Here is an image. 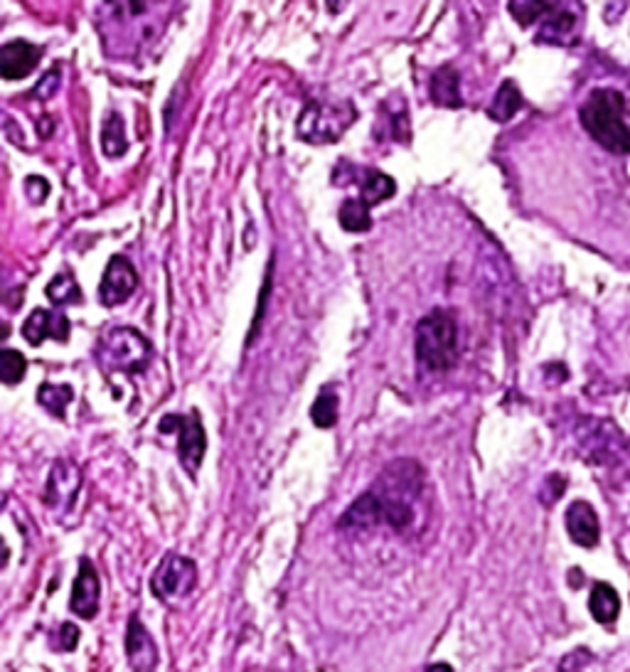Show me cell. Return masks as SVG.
Listing matches in <instances>:
<instances>
[{
  "mask_svg": "<svg viewBox=\"0 0 630 672\" xmlns=\"http://www.w3.org/2000/svg\"><path fill=\"white\" fill-rule=\"evenodd\" d=\"M424 488V471L411 458H399L379 473L370 493L375 495L379 525L404 532L414 522V500Z\"/></svg>",
  "mask_w": 630,
  "mask_h": 672,
  "instance_id": "cell-1",
  "label": "cell"
},
{
  "mask_svg": "<svg viewBox=\"0 0 630 672\" xmlns=\"http://www.w3.org/2000/svg\"><path fill=\"white\" fill-rule=\"evenodd\" d=\"M581 126L606 151L630 153V128L623 121V96L616 89H596L579 111Z\"/></svg>",
  "mask_w": 630,
  "mask_h": 672,
  "instance_id": "cell-2",
  "label": "cell"
},
{
  "mask_svg": "<svg viewBox=\"0 0 630 672\" xmlns=\"http://www.w3.org/2000/svg\"><path fill=\"white\" fill-rule=\"evenodd\" d=\"M416 357L426 370L443 372L458 357V325L448 311H431L416 323Z\"/></svg>",
  "mask_w": 630,
  "mask_h": 672,
  "instance_id": "cell-3",
  "label": "cell"
},
{
  "mask_svg": "<svg viewBox=\"0 0 630 672\" xmlns=\"http://www.w3.org/2000/svg\"><path fill=\"white\" fill-rule=\"evenodd\" d=\"M357 111L350 101H308L298 119V138L313 146L335 143L355 124Z\"/></svg>",
  "mask_w": 630,
  "mask_h": 672,
  "instance_id": "cell-4",
  "label": "cell"
},
{
  "mask_svg": "<svg viewBox=\"0 0 630 672\" xmlns=\"http://www.w3.org/2000/svg\"><path fill=\"white\" fill-rule=\"evenodd\" d=\"M151 357V343L133 328H114L99 345V365L106 372L138 375L146 370Z\"/></svg>",
  "mask_w": 630,
  "mask_h": 672,
  "instance_id": "cell-5",
  "label": "cell"
},
{
  "mask_svg": "<svg viewBox=\"0 0 630 672\" xmlns=\"http://www.w3.org/2000/svg\"><path fill=\"white\" fill-rule=\"evenodd\" d=\"M160 431H163V434H170V431L178 434L180 463H183L185 471L195 478L202 466V458H205V451H207V436H205V426H202V421H200V414L190 412L188 416H183V414L163 416V421H160Z\"/></svg>",
  "mask_w": 630,
  "mask_h": 672,
  "instance_id": "cell-6",
  "label": "cell"
},
{
  "mask_svg": "<svg viewBox=\"0 0 630 672\" xmlns=\"http://www.w3.org/2000/svg\"><path fill=\"white\" fill-rule=\"evenodd\" d=\"M197 586V564L183 554H168L158 564L151 579L153 594L160 601H180L190 596Z\"/></svg>",
  "mask_w": 630,
  "mask_h": 672,
  "instance_id": "cell-7",
  "label": "cell"
},
{
  "mask_svg": "<svg viewBox=\"0 0 630 672\" xmlns=\"http://www.w3.org/2000/svg\"><path fill=\"white\" fill-rule=\"evenodd\" d=\"M138 288V274L126 256H111L99 284V298L106 308L128 301Z\"/></svg>",
  "mask_w": 630,
  "mask_h": 672,
  "instance_id": "cell-8",
  "label": "cell"
},
{
  "mask_svg": "<svg viewBox=\"0 0 630 672\" xmlns=\"http://www.w3.org/2000/svg\"><path fill=\"white\" fill-rule=\"evenodd\" d=\"M99 601H101V581L96 574L92 559L82 557L79 559V572L72 586V599H69V608H72L74 616L84 618V621H92L99 613Z\"/></svg>",
  "mask_w": 630,
  "mask_h": 672,
  "instance_id": "cell-9",
  "label": "cell"
},
{
  "mask_svg": "<svg viewBox=\"0 0 630 672\" xmlns=\"http://www.w3.org/2000/svg\"><path fill=\"white\" fill-rule=\"evenodd\" d=\"M126 658L133 672H156L160 663L158 645L138 616H131L126 631Z\"/></svg>",
  "mask_w": 630,
  "mask_h": 672,
  "instance_id": "cell-10",
  "label": "cell"
},
{
  "mask_svg": "<svg viewBox=\"0 0 630 672\" xmlns=\"http://www.w3.org/2000/svg\"><path fill=\"white\" fill-rule=\"evenodd\" d=\"M40 57L42 47L32 45L28 40L5 42L3 50H0V74L8 82H18V79H25L37 67Z\"/></svg>",
  "mask_w": 630,
  "mask_h": 672,
  "instance_id": "cell-11",
  "label": "cell"
},
{
  "mask_svg": "<svg viewBox=\"0 0 630 672\" xmlns=\"http://www.w3.org/2000/svg\"><path fill=\"white\" fill-rule=\"evenodd\" d=\"M567 532L571 542L594 549L601 540V525L594 505L586 503V500H574L567 510Z\"/></svg>",
  "mask_w": 630,
  "mask_h": 672,
  "instance_id": "cell-12",
  "label": "cell"
},
{
  "mask_svg": "<svg viewBox=\"0 0 630 672\" xmlns=\"http://www.w3.org/2000/svg\"><path fill=\"white\" fill-rule=\"evenodd\" d=\"M23 338L30 345L45 343L47 338H55L57 343H67L69 340V320L67 316L55 311H47V308H37L32 311L28 320L23 325Z\"/></svg>",
  "mask_w": 630,
  "mask_h": 672,
  "instance_id": "cell-13",
  "label": "cell"
},
{
  "mask_svg": "<svg viewBox=\"0 0 630 672\" xmlns=\"http://www.w3.org/2000/svg\"><path fill=\"white\" fill-rule=\"evenodd\" d=\"M82 488V473L72 466V463L60 461L52 468V476L47 480V493L45 503L50 508L64 510L74 503L77 498V490Z\"/></svg>",
  "mask_w": 630,
  "mask_h": 672,
  "instance_id": "cell-14",
  "label": "cell"
},
{
  "mask_svg": "<svg viewBox=\"0 0 630 672\" xmlns=\"http://www.w3.org/2000/svg\"><path fill=\"white\" fill-rule=\"evenodd\" d=\"M461 79H458V72L451 67V64H443L434 72L431 77V101L439 106H446V109H461L463 106V96H461Z\"/></svg>",
  "mask_w": 630,
  "mask_h": 672,
  "instance_id": "cell-15",
  "label": "cell"
},
{
  "mask_svg": "<svg viewBox=\"0 0 630 672\" xmlns=\"http://www.w3.org/2000/svg\"><path fill=\"white\" fill-rule=\"evenodd\" d=\"M589 611L601 626H613V623L618 621V613H621V596H618V591L613 589L611 584L599 581V584H594V589H591Z\"/></svg>",
  "mask_w": 630,
  "mask_h": 672,
  "instance_id": "cell-16",
  "label": "cell"
},
{
  "mask_svg": "<svg viewBox=\"0 0 630 672\" xmlns=\"http://www.w3.org/2000/svg\"><path fill=\"white\" fill-rule=\"evenodd\" d=\"M397 192V185H394V180L389 178V175H384L382 170H362V178H360V197L367 202L370 207L379 205V202L389 200V197Z\"/></svg>",
  "mask_w": 630,
  "mask_h": 672,
  "instance_id": "cell-17",
  "label": "cell"
},
{
  "mask_svg": "<svg viewBox=\"0 0 630 672\" xmlns=\"http://www.w3.org/2000/svg\"><path fill=\"white\" fill-rule=\"evenodd\" d=\"M522 104H525V101H522L520 89H517L515 82L507 79V82H503V87L498 89V94H495L493 104H490L488 109V116L493 121H498V124H505V121H510L512 116L522 109Z\"/></svg>",
  "mask_w": 630,
  "mask_h": 672,
  "instance_id": "cell-18",
  "label": "cell"
},
{
  "mask_svg": "<svg viewBox=\"0 0 630 672\" xmlns=\"http://www.w3.org/2000/svg\"><path fill=\"white\" fill-rule=\"evenodd\" d=\"M338 220L345 232H367L372 227L370 205L362 197H347L343 205H340Z\"/></svg>",
  "mask_w": 630,
  "mask_h": 672,
  "instance_id": "cell-19",
  "label": "cell"
},
{
  "mask_svg": "<svg viewBox=\"0 0 630 672\" xmlns=\"http://www.w3.org/2000/svg\"><path fill=\"white\" fill-rule=\"evenodd\" d=\"M101 151L109 158H119L128 151L124 119L119 114H109L101 126Z\"/></svg>",
  "mask_w": 630,
  "mask_h": 672,
  "instance_id": "cell-20",
  "label": "cell"
},
{
  "mask_svg": "<svg viewBox=\"0 0 630 672\" xmlns=\"http://www.w3.org/2000/svg\"><path fill=\"white\" fill-rule=\"evenodd\" d=\"M72 399L74 389L69 387V384L47 382L37 389V402H40L52 416H57V419H64V416H67V407L72 404Z\"/></svg>",
  "mask_w": 630,
  "mask_h": 672,
  "instance_id": "cell-21",
  "label": "cell"
},
{
  "mask_svg": "<svg viewBox=\"0 0 630 672\" xmlns=\"http://www.w3.org/2000/svg\"><path fill=\"white\" fill-rule=\"evenodd\" d=\"M47 298L57 306H69V303H82V291H79V284L74 281V276L69 271L64 274H57L55 279L47 284Z\"/></svg>",
  "mask_w": 630,
  "mask_h": 672,
  "instance_id": "cell-22",
  "label": "cell"
},
{
  "mask_svg": "<svg viewBox=\"0 0 630 672\" xmlns=\"http://www.w3.org/2000/svg\"><path fill=\"white\" fill-rule=\"evenodd\" d=\"M311 421L318 429H330L338 421V394L323 389L311 407Z\"/></svg>",
  "mask_w": 630,
  "mask_h": 672,
  "instance_id": "cell-23",
  "label": "cell"
},
{
  "mask_svg": "<svg viewBox=\"0 0 630 672\" xmlns=\"http://www.w3.org/2000/svg\"><path fill=\"white\" fill-rule=\"evenodd\" d=\"M25 370H28V360L23 352L13 348L0 352V377L5 384H18L25 377Z\"/></svg>",
  "mask_w": 630,
  "mask_h": 672,
  "instance_id": "cell-24",
  "label": "cell"
},
{
  "mask_svg": "<svg viewBox=\"0 0 630 672\" xmlns=\"http://www.w3.org/2000/svg\"><path fill=\"white\" fill-rule=\"evenodd\" d=\"M574 15L571 13H557L552 20H547V25H544V30L539 32V40H547V42H554V45H562V42H567V37L574 32Z\"/></svg>",
  "mask_w": 630,
  "mask_h": 672,
  "instance_id": "cell-25",
  "label": "cell"
},
{
  "mask_svg": "<svg viewBox=\"0 0 630 672\" xmlns=\"http://www.w3.org/2000/svg\"><path fill=\"white\" fill-rule=\"evenodd\" d=\"M510 13L522 28L537 23L544 15L554 13V3H510Z\"/></svg>",
  "mask_w": 630,
  "mask_h": 672,
  "instance_id": "cell-26",
  "label": "cell"
},
{
  "mask_svg": "<svg viewBox=\"0 0 630 672\" xmlns=\"http://www.w3.org/2000/svg\"><path fill=\"white\" fill-rule=\"evenodd\" d=\"M25 195H28L32 205H42V202L47 200V195H50V183H47L45 178L30 175V178L25 180Z\"/></svg>",
  "mask_w": 630,
  "mask_h": 672,
  "instance_id": "cell-27",
  "label": "cell"
},
{
  "mask_svg": "<svg viewBox=\"0 0 630 672\" xmlns=\"http://www.w3.org/2000/svg\"><path fill=\"white\" fill-rule=\"evenodd\" d=\"M60 89V69H50V72L42 77V82L32 89V96H40V99H50L52 94Z\"/></svg>",
  "mask_w": 630,
  "mask_h": 672,
  "instance_id": "cell-28",
  "label": "cell"
},
{
  "mask_svg": "<svg viewBox=\"0 0 630 672\" xmlns=\"http://www.w3.org/2000/svg\"><path fill=\"white\" fill-rule=\"evenodd\" d=\"M79 640V631L72 626V623H64L60 628V648L57 650H74V645H77Z\"/></svg>",
  "mask_w": 630,
  "mask_h": 672,
  "instance_id": "cell-29",
  "label": "cell"
},
{
  "mask_svg": "<svg viewBox=\"0 0 630 672\" xmlns=\"http://www.w3.org/2000/svg\"><path fill=\"white\" fill-rule=\"evenodd\" d=\"M426 672H453V668L446 663H434V665H429V668H426Z\"/></svg>",
  "mask_w": 630,
  "mask_h": 672,
  "instance_id": "cell-30",
  "label": "cell"
},
{
  "mask_svg": "<svg viewBox=\"0 0 630 672\" xmlns=\"http://www.w3.org/2000/svg\"><path fill=\"white\" fill-rule=\"evenodd\" d=\"M628 672H630V668H628Z\"/></svg>",
  "mask_w": 630,
  "mask_h": 672,
  "instance_id": "cell-31",
  "label": "cell"
}]
</instances>
